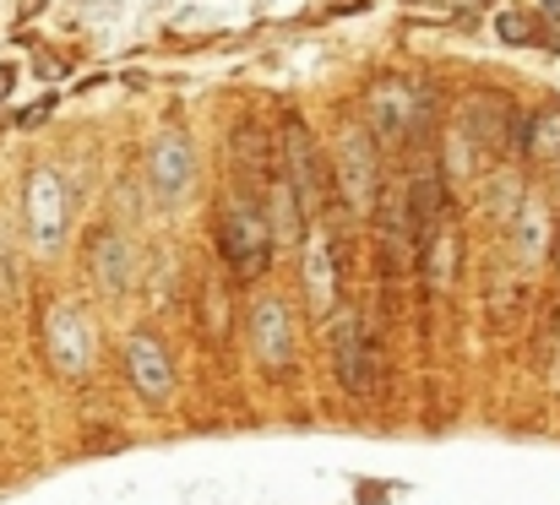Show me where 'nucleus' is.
Wrapping results in <instances>:
<instances>
[{"label":"nucleus","instance_id":"obj_3","mask_svg":"<svg viewBox=\"0 0 560 505\" xmlns=\"http://www.w3.org/2000/svg\"><path fill=\"white\" fill-rule=\"evenodd\" d=\"M424 120V98L408 87V82H381L371 93V131L381 142H402L413 137Z\"/></svg>","mask_w":560,"mask_h":505},{"label":"nucleus","instance_id":"obj_6","mask_svg":"<svg viewBox=\"0 0 560 505\" xmlns=\"http://www.w3.org/2000/svg\"><path fill=\"white\" fill-rule=\"evenodd\" d=\"M27 223H33V239L38 245H55L60 228H66V196H60V179L49 168H38L27 179Z\"/></svg>","mask_w":560,"mask_h":505},{"label":"nucleus","instance_id":"obj_9","mask_svg":"<svg viewBox=\"0 0 560 505\" xmlns=\"http://www.w3.org/2000/svg\"><path fill=\"white\" fill-rule=\"evenodd\" d=\"M153 179H159V190H170V196H180L190 185V153L180 137H164V142L153 148Z\"/></svg>","mask_w":560,"mask_h":505},{"label":"nucleus","instance_id":"obj_13","mask_svg":"<svg viewBox=\"0 0 560 505\" xmlns=\"http://www.w3.org/2000/svg\"><path fill=\"white\" fill-rule=\"evenodd\" d=\"M501 38H512V44H534V22H528V11H501Z\"/></svg>","mask_w":560,"mask_h":505},{"label":"nucleus","instance_id":"obj_14","mask_svg":"<svg viewBox=\"0 0 560 505\" xmlns=\"http://www.w3.org/2000/svg\"><path fill=\"white\" fill-rule=\"evenodd\" d=\"M402 5H413V11H430V16H446V0H402Z\"/></svg>","mask_w":560,"mask_h":505},{"label":"nucleus","instance_id":"obj_15","mask_svg":"<svg viewBox=\"0 0 560 505\" xmlns=\"http://www.w3.org/2000/svg\"><path fill=\"white\" fill-rule=\"evenodd\" d=\"M463 5H490V0H463Z\"/></svg>","mask_w":560,"mask_h":505},{"label":"nucleus","instance_id":"obj_1","mask_svg":"<svg viewBox=\"0 0 560 505\" xmlns=\"http://www.w3.org/2000/svg\"><path fill=\"white\" fill-rule=\"evenodd\" d=\"M218 250L240 278H261L272 261V228L256 196H229L218 207Z\"/></svg>","mask_w":560,"mask_h":505},{"label":"nucleus","instance_id":"obj_10","mask_svg":"<svg viewBox=\"0 0 560 505\" xmlns=\"http://www.w3.org/2000/svg\"><path fill=\"white\" fill-rule=\"evenodd\" d=\"M71 310H55V321H49V353L60 359V369L66 375H82L88 369V342H82V332L71 337Z\"/></svg>","mask_w":560,"mask_h":505},{"label":"nucleus","instance_id":"obj_12","mask_svg":"<svg viewBox=\"0 0 560 505\" xmlns=\"http://www.w3.org/2000/svg\"><path fill=\"white\" fill-rule=\"evenodd\" d=\"M365 153H371V142H360V137H354V142H349V153H343V168H349V196H354V201H365V190L375 185L371 158H365Z\"/></svg>","mask_w":560,"mask_h":505},{"label":"nucleus","instance_id":"obj_7","mask_svg":"<svg viewBox=\"0 0 560 505\" xmlns=\"http://www.w3.org/2000/svg\"><path fill=\"white\" fill-rule=\"evenodd\" d=\"M250 337H256V353H261L267 369H283V364L294 359V321L283 316L278 300H267V305L250 316Z\"/></svg>","mask_w":560,"mask_h":505},{"label":"nucleus","instance_id":"obj_2","mask_svg":"<svg viewBox=\"0 0 560 505\" xmlns=\"http://www.w3.org/2000/svg\"><path fill=\"white\" fill-rule=\"evenodd\" d=\"M120 359H126L131 386H137L148 402H164V397L175 391V364H170V348H164L153 332H131V337H126V348H120Z\"/></svg>","mask_w":560,"mask_h":505},{"label":"nucleus","instance_id":"obj_5","mask_svg":"<svg viewBox=\"0 0 560 505\" xmlns=\"http://www.w3.org/2000/svg\"><path fill=\"white\" fill-rule=\"evenodd\" d=\"M283 158H289L294 218H316V212H322V196H327V185H322V164H316V148H311V137H305L300 126H289V137H283Z\"/></svg>","mask_w":560,"mask_h":505},{"label":"nucleus","instance_id":"obj_8","mask_svg":"<svg viewBox=\"0 0 560 505\" xmlns=\"http://www.w3.org/2000/svg\"><path fill=\"white\" fill-rule=\"evenodd\" d=\"M88 267H93V283L98 289H126V245L115 234H93L88 239Z\"/></svg>","mask_w":560,"mask_h":505},{"label":"nucleus","instance_id":"obj_16","mask_svg":"<svg viewBox=\"0 0 560 505\" xmlns=\"http://www.w3.org/2000/svg\"><path fill=\"white\" fill-rule=\"evenodd\" d=\"M556 261H560V234H556Z\"/></svg>","mask_w":560,"mask_h":505},{"label":"nucleus","instance_id":"obj_4","mask_svg":"<svg viewBox=\"0 0 560 505\" xmlns=\"http://www.w3.org/2000/svg\"><path fill=\"white\" fill-rule=\"evenodd\" d=\"M338 380H343L354 397H371L375 380H381L375 342H371V332H365L354 316H343V321H338Z\"/></svg>","mask_w":560,"mask_h":505},{"label":"nucleus","instance_id":"obj_11","mask_svg":"<svg viewBox=\"0 0 560 505\" xmlns=\"http://www.w3.org/2000/svg\"><path fill=\"white\" fill-rule=\"evenodd\" d=\"M523 142L539 153V158H560V109H539L523 131Z\"/></svg>","mask_w":560,"mask_h":505}]
</instances>
